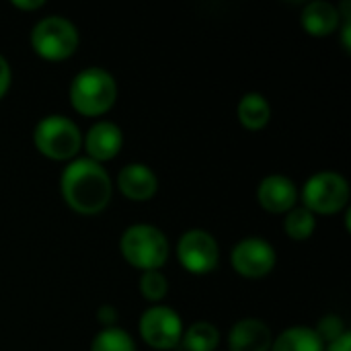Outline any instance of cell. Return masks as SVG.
<instances>
[{
	"label": "cell",
	"mask_w": 351,
	"mask_h": 351,
	"mask_svg": "<svg viewBox=\"0 0 351 351\" xmlns=\"http://www.w3.org/2000/svg\"><path fill=\"white\" fill-rule=\"evenodd\" d=\"M62 195L64 202L82 216H95L103 212L111 202V179L103 165L90 158L72 160L62 173Z\"/></svg>",
	"instance_id": "6da1fadb"
},
{
	"label": "cell",
	"mask_w": 351,
	"mask_h": 351,
	"mask_svg": "<svg viewBox=\"0 0 351 351\" xmlns=\"http://www.w3.org/2000/svg\"><path fill=\"white\" fill-rule=\"evenodd\" d=\"M117 99V82L105 68H86L72 78L70 105L86 117L107 113Z\"/></svg>",
	"instance_id": "7a4b0ae2"
},
{
	"label": "cell",
	"mask_w": 351,
	"mask_h": 351,
	"mask_svg": "<svg viewBox=\"0 0 351 351\" xmlns=\"http://www.w3.org/2000/svg\"><path fill=\"white\" fill-rule=\"evenodd\" d=\"M123 259L142 271H160L169 259V241L152 224H134L130 226L119 241Z\"/></svg>",
	"instance_id": "3957f363"
},
{
	"label": "cell",
	"mask_w": 351,
	"mask_h": 351,
	"mask_svg": "<svg viewBox=\"0 0 351 351\" xmlns=\"http://www.w3.org/2000/svg\"><path fill=\"white\" fill-rule=\"evenodd\" d=\"M35 148L51 160H70L82 146V134L78 125L64 115L43 117L33 132Z\"/></svg>",
	"instance_id": "277c9868"
},
{
	"label": "cell",
	"mask_w": 351,
	"mask_h": 351,
	"mask_svg": "<svg viewBox=\"0 0 351 351\" xmlns=\"http://www.w3.org/2000/svg\"><path fill=\"white\" fill-rule=\"evenodd\" d=\"M31 45L37 56L49 62L70 58L78 47V29L64 16H45L31 31Z\"/></svg>",
	"instance_id": "5b68a950"
},
{
	"label": "cell",
	"mask_w": 351,
	"mask_h": 351,
	"mask_svg": "<svg viewBox=\"0 0 351 351\" xmlns=\"http://www.w3.org/2000/svg\"><path fill=\"white\" fill-rule=\"evenodd\" d=\"M304 208L313 214L331 216L341 212L350 202V185L343 175L323 171L313 175L302 189Z\"/></svg>",
	"instance_id": "8992f818"
},
{
	"label": "cell",
	"mask_w": 351,
	"mask_h": 351,
	"mask_svg": "<svg viewBox=\"0 0 351 351\" xmlns=\"http://www.w3.org/2000/svg\"><path fill=\"white\" fill-rule=\"evenodd\" d=\"M140 335L152 350H173L183 339L181 317L169 306L154 304L148 311H144L140 319Z\"/></svg>",
	"instance_id": "52a82bcc"
},
{
	"label": "cell",
	"mask_w": 351,
	"mask_h": 351,
	"mask_svg": "<svg viewBox=\"0 0 351 351\" xmlns=\"http://www.w3.org/2000/svg\"><path fill=\"white\" fill-rule=\"evenodd\" d=\"M179 263L191 274H210L220 261V249L216 239L202 228L187 230L177 245Z\"/></svg>",
	"instance_id": "ba28073f"
},
{
	"label": "cell",
	"mask_w": 351,
	"mask_h": 351,
	"mask_svg": "<svg viewBox=\"0 0 351 351\" xmlns=\"http://www.w3.org/2000/svg\"><path fill=\"white\" fill-rule=\"evenodd\" d=\"M276 259L278 257L271 243L259 237L241 241L239 245H234L230 253V263L234 271L247 280H261L269 276L276 267Z\"/></svg>",
	"instance_id": "9c48e42d"
},
{
	"label": "cell",
	"mask_w": 351,
	"mask_h": 351,
	"mask_svg": "<svg viewBox=\"0 0 351 351\" xmlns=\"http://www.w3.org/2000/svg\"><path fill=\"white\" fill-rule=\"evenodd\" d=\"M82 144L88 154L86 158L101 165L117 156V152L123 146V132L113 121H99L82 138Z\"/></svg>",
	"instance_id": "30bf717a"
},
{
	"label": "cell",
	"mask_w": 351,
	"mask_h": 351,
	"mask_svg": "<svg viewBox=\"0 0 351 351\" xmlns=\"http://www.w3.org/2000/svg\"><path fill=\"white\" fill-rule=\"evenodd\" d=\"M257 197L263 210L271 214H288L292 208H296L298 202V189L294 181L286 175H269L259 183Z\"/></svg>",
	"instance_id": "8fae6325"
},
{
	"label": "cell",
	"mask_w": 351,
	"mask_h": 351,
	"mask_svg": "<svg viewBox=\"0 0 351 351\" xmlns=\"http://www.w3.org/2000/svg\"><path fill=\"white\" fill-rule=\"evenodd\" d=\"M117 187L130 202H148L158 191V179L146 165L130 162L117 175Z\"/></svg>",
	"instance_id": "7c38bea8"
},
{
	"label": "cell",
	"mask_w": 351,
	"mask_h": 351,
	"mask_svg": "<svg viewBox=\"0 0 351 351\" xmlns=\"http://www.w3.org/2000/svg\"><path fill=\"white\" fill-rule=\"evenodd\" d=\"M271 343H274L271 329L259 319L239 321L228 335L230 351H269Z\"/></svg>",
	"instance_id": "4fadbf2b"
},
{
	"label": "cell",
	"mask_w": 351,
	"mask_h": 351,
	"mask_svg": "<svg viewBox=\"0 0 351 351\" xmlns=\"http://www.w3.org/2000/svg\"><path fill=\"white\" fill-rule=\"evenodd\" d=\"M341 12L335 4L327 0H315L308 2L302 10V27L313 37H327L339 29Z\"/></svg>",
	"instance_id": "5bb4252c"
},
{
	"label": "cell",
	"mask_w": 351,
	"mask_h": 351,
	"mask_svg": "<svg viewBox=\"0 0 351 351\" xmlns=\"http://www.w3.org/2000/svg\"><path fill=\"white\" fill-rule=\"evenodd\" d=\"M237 115L239 121L247 128V130H263L269 119H271V107L267 103V99L259 93H247L237 107Z\"/></svg>",
	"instance_id": "9a60e30c"
},
{
	"label": "cell",
	"mask_w": 351,
	"mask_h": 351,
	"mask_svg": "<svg viewBox=\"0 0 351 351\" xmlns=\"http://www.w3.org/2000/svg\"><path fill=\"white\" fill-rule=\"evenodd\" d=\"M269 351H325V343L311 327H290L274 339Z\"/></svg>",
	"instance_id": "2e32d148"
},
{
	"label": "cell",
	"mask_w": 351,
	"mask_h": 351,
	"mask_svg": "<svg viewBox=\"0 0 351 351\" xmlns=\"http://www.w3.org/2000/svg\"><path fill=\"white\" fill-rule=\"evenodd\" d=\"M181 341L187 351H216L220 343V333L212 323L199 321L183 333Z\"/></svg>",
	"instance_id": "e0dca14e"
},
{
	"label": "cell",
	"mask_w": 351,
	"mask_h": 351,
	"mask_svg": "<svg viewBox=\"0 0 351 351\" xmlns=\"http://www.w3.org/2000/svg\"><path fill=\"white\" fill-rule=\"evenodd\" d=\"M315 226H317V218L304 206L302 208H292L286 214V220H284V230L294 241H306L315 232Z\"/></svg>",
	"instance_id": "ac0fdd59"
},
{
	"label": "cell",
	"mask_w": 351,
	"mask_h": 351,
	"mask_svg": "<svg viewBox=\"0 0 351 351\" xmlns=\"http://www.w3.org/2000/svg\"><path fill=\"white\" fill-rule=\"evenodd\" d=\"M90 351H136V346L128 331L121 327H109L93 339Z\"/></svg>",
	"instance_id": "d6986e66"
},
{
	"label": "cell",
	"mask_w": 351,
	"mask_h": 351,
	"mask_svg": "<svg viewBox=\"0 0 351 351\" xmlns=\"http://www.w3.org/2000/svg\"><path fill=\"white\" fill-rule=\"evenodd\" d=\"M140 292L150 302H160L169 292V282L160 271H144L140 280Z\"/></svg>",
	"instance_id": "ffe728a7"
},
{
	"label": "cell",
	"mask_w": 351,
	"mask_h": 351,
	"mask_svg": "<svg viewBox=\"0 0 351 351\" xmlns=\"http://www.w3.org/2000/svg\"><path fill=\"white\" fill-rule=\"evenodd\" d=\"M315 333H317V335H319V339L327 346V343H331V341L339 339L343 333H348V329H346V325H343L341 317H337V315H327V317H323V319L319 321V325H317Z\"/></svg>",
	"instance_id": "44dd1931"
},
{
	"label": "cell",
	"mask_w": 351,
	"mask_h": 351,
	"mask_svg": "<svg viewBox=\"0 0 351 351\" xmlns=\"http://www.w3.org/2000/svg\"><path fill=\"white\" fill-rule=\"evenodd\" d=\"M97 319H99V323H101L105 329H109V327H115V321H117V311H115L111 304H105V306H101V308H99V313H97Z\"/></svg>",
	"instance_id": "7402d4cb"
},
{
	"label": "cell",
	"mask_w": 351,
	"mask_h": 351,
	"mask_svg": "<svg viewBox=\"0 0 351 351\" xmlns=\"http://www.w3.org/2000/svg\"><path fill=\"white\" fill-rule=\"evenodd\" d=\"M10 80H12L10 64L6 62V58H4V56H0V99L6 95L8 86H10Z\"/></svg>",
	"instance_id": "603a6c76"
},
{
	"label": "cell",
	"mask_w": 351,
	"mask_h": 351,
	"mask_svg": "<svg viewBox=\"0 0 351 351\" xmlns=\"http://www.w3.org/2000/svg\"><path fill=\"white\" fill-rule=\"evenodd\" d=\"M325 351H351V333H343L339 339H335V341H331V343H327V348Z\"/></svg>",
	"instance_id": "cb8c5ba5"
},
{
	"label": "cell",
	"mask_w": 351,
	"mask_h": 351,
	"mask_svg": "<svg viewBox=\"0 0 351 351\" xmlns=\"http://www.w3.org/2000/svg\"><path fill=\"white\" fill-rule=\"evenodd\" d=\"M12 4L21 10H33V8H41L43 0H14Z\"/></svg>",
	"instance_id": "d4e9b609"
}]
</instances>
